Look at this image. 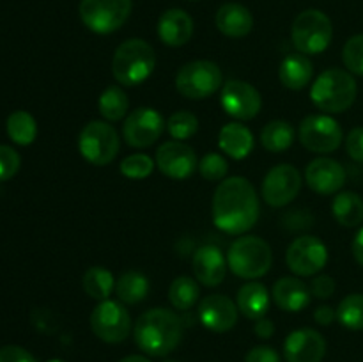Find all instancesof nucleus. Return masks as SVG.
Instances as JSON below:
<instances>
[{
  "label": "nucleus",
  "mask_w": 363,
  "mask_h": 362,
  "mask_svg": "<svg viewBox=\"0 0 363 362\" xmlns=\"http://www.w3.org/2000/svg\"><path fill=\"white\" fill-rule=\"evenodd\" d=\"M259 219V199L247 177L222 181L213 195V222L229 234L247 233Z\"/></svg>",
  "instance_id": "1"
},
{
  "label": "nucleus",
  "mask_w": 363,
  "mask_h": 362,
  "mask_svg": "<svg viewBox=\"0 0 363 362\" xmlns=\"http://www.w3.org/2000/svg\"><path fill=\"white\" fill-rule=\"evenodd\" d=\"M135 343L151 357H165L176 350L183 337V322L170 309L155 307L138 316L133 329Z\"/></svg>",
  "instance_id": "2"
},
{
  "label": "nucleus",
  "mask_w": 363,
  "mask_h": 362,
  "mask_svg": "<svg viewBox=\"0 0 363 362\" xmlns=\"http://www.w3.org/2000/svg\"><path fill=\"white\" fill-rule=\"evenodd\" d=\"M156 67V53L144 39H128L117 46L112 59V73L126 87L142 84Z\"/></svg>",
  "instance_id": "3"
},
{
  "label": "nucleus",
  "mask_w": 363,
  "mask_h": 362,
  "mask_svg": "<svg viewBox=\"0 0 363 362\" xmlns=\"http://www.w3.org/2000/svg\"><path fill=\"white\" fill-rule=\"evenodd\" d=\"M311 99L326 114L346 112L357 99V82L351 73L339 67L326 70L312 84Z\"/></svg>",
  "instance_id": "4"
},
{
  "label": "nucleus",
  "mask_w": 363,
  "mask_h": 362,
  "mask_svg": "<svg viewBox=\"0 0 363 362\" xmlns=\"http://www.w3.org/2000/svg\"><path fill=\"white\" fill-rule=\"evenodd\" d=\"M272 247L259 236H241L227 251V265L241 279H259L272 268Z\"/></svg>",
  "instance_id": "5"
},
{
  "label": "nucleus",
  "mask_w": 363,
  "mask_h": 362,
  "mask_svg": "<svg viewBox=\"0 0 363 362\" xmlns=\"http://www.w3.org/2000/svg\"><path fill=\"white\" fill-rule=\"evenodd\" d=\"M291 38L298 52L303 55H318L325 52L332 43V20L319 9L303 11L294 20Z\"/></svg>",
  "instance_id": "6"
},
{
  "label": "nucleus",
  "mask_w": 363,
  "mask_h": 362,
  "mask_svg": "<svg viewBox=\"0 0 363 362\" xmlns=\"http://www.w3.org/2000/svg\"><path fill=\"white\" fill-rule=\"evenodd\" d=\"M78 149L87 162L103 167L113 162L121 149L117 130L106 121H91L78 137Z\"/></svg>",
  "instance_id": "7"
},
{
  "label": "nucleus",
  "mask_w": 363,
  "mask_h": 362,
  "mask_svg": "<svg viewBox=\"0 0 363 362\" xmlns=\"http://www.w3.org/2000/svg\"><path fill=\"white\" fill-rule=\"evenodd\" d=\"M223 75L218 64L211 60H191L186 62L176 77L179 94L188 99H204L222 87Z\"/></svg>",
  "instance_id": "8"
},
{
  "label": "nucleus",
  "mask_w": 363,
  "mask_h": 362,
  "mask_svg": "<svg viewBox=\"0 0 363 362\" xmlns=\"http://www.w3.org/2000/svg\"><path fill=\"white\" fill-rule=\"evenodd\" d=\"M131 7V0H82L78 11L89 31L96 34H110L126 23Z\"/></svg>",
  "instance_id": "9"
},
{
  "label": "nucleus",
  "mask_w": 363,
  "mask_h": 362,
  "mask_svg": "<svg viewBox=\"0 0 363 362\" xmlns=\"http://www.w3.org/2000/svg\"><path fill=\"white\" fill-rule=\"evenodd\" d=\"M91 329L94 336L105 343H123L131 330L130 312L121 302H99L91 314Z\"/></svg>",
  "instance_id": "10"
},
{
  "label": "nucleus",
  "mask_w": 363,
  "mask_h": 362,
  "mask_svg": "<svg viewBox=\"0 0 363 362\" xmlns=\"http://www.w3.org/2000/svg\"><path fill=\"white\" fill-rule=\"evenodd\" d=\"M300 142L312 153H332L342 142V128L333 117L325 114L307 116L298 130Z\"/></svg>",
  "instance_id": "11"
},
{
  "label": "nucleus",
  "mask_w": 363,
  "mask_h": 362,
  "mask_svg": "<svg viewBox=\"0 0 363 362\" xmlns=\"http://www.w3.org/2000/svg\"><path fill=\"white\" fill-rule=\"evenodd\" d=\"M287 266L300 277L315 275L328 261V248L319 238L300 236L289 245L286 252Z\"/></svg>",
  "instance_id": "12"
},
{
  "label": "nucleus",
  "mask_w": 363,
  "mask_h": 362,
  "mask_svg": "<svg viewBox=\"0 0 363 362\" xmlns=\"http://www.w3.org/2000/svg\"><path fill=\"white\" fill-rule=\"evenodd\" d=\"M165 126V119L158 110L140 106L126 116L123 124L124 141L131 148H149L162 137Z\"/></svg>",
  "instance_id": "13"
},
{
  "label": "nucleus",
  "mask_w": 363,
  "mask_h": 362,
  "mask_svg": "<svg viewBox=\"0 0 363 362\" xmlns=\"http://www.w3.org/2000/svg\"><path fill=\"white\" fill-rule=\"evenodd\" d=\"M220 103H222L225 114L240 121H250L261 112L262 99L257 89L243 80L227 82L220 92Z\"/></svg>",
  "instance_id": "14"
},
{
  "label": "nucleus",
  "mask_w": 363,
  "mask_h": 362,
  "mask_svg": "<svg viewBox=\"0 0 363 362\" xmlns=\"http://www.w3.org/2000/svg\"><path fill=\"white\" fill-rule=\"evenodd\" d=\"M301 188V176L296 167L280 163L266 174L262 181V197L273 208H282L294 201Z\"/></svg>",
  "instance_id": "15"
},
{
  "label": "nucleus",
  "mask_w": 363,
  "mask_h": 362,
  "mask_svg": "<svg viewBox=\"0 0 363 362\" xmlns=\"http://www.w3.org/2000/svg\"><path fill=\"white\" fill-rule=\"evenodd\" d=\"M156 167L172 180H186L197 169L194 148L181 141H169L156 151Z\"/></svg>",
  "instance_id": "16"
},
{
  "label": "nucleus",
  "mask_w": 363,
  "mask_h": 362,
  "mask_svg": "<svg viewBox=\"0 0 363 362\" xmlns=\"http://www.w3.org/2000/svg\"><path fill=\"white\" fill-rule=\"evenodd\" d=\"M305 181L319 195L337 194L346 183V170L337 160L319 156L305 169Z\"/></svg>",
  "instance_id": "17"
},
{
  "label": "nucleus",
  "mask_w": 363,
  "mask_h": 362,
  "mask_svg": "<svg viewBox=\"0 0 363 362\" xmlns=\"http://www.w3.org/2000/svg\"><path fill=\"white\" fill-rule=\"evenodd\" d=\"M325 353V337L314 329L294 330L284 343V357L287 362H321Z\"/></svg>",
  "instance_id": "18"
},
{
  "label": "nucleus",
  "mask_w": 363,
  "mask_h": 362,
  "mask_svg": "<svg viewBox=\"0 0 363 362\" xmlns=\"http://www.w3.org/2000/svg\"><path fill=\"white\" fill-rule=\"evenodd\" d=\"M238 305L225 295H209L199 304V319L213 332H227L238 322Z\"/></svg>",
  "instance_id": "19"
},
{
  "label": "nucleus",
  "mask_w": 363,
  "mask_h": 362,
  "mask_svg": "<svg viewBox=\"0 0 363 362\" xmlns=\"http://www.w3.org/2000/svg\"><path fill=\"white\" fill-rule=\"evenodd\" d=\"M191 265H194L195 279L208 287H215L222 284V280L225 279L227 266H229L223 252L215 245L199 247L195 251L194 259H191Z\"/></svg>",
  "instance_id": "20"
},
{
  "label": "nucleus",
  "mask_w": 363,
  "mask_h": 362,
  "mask_svg": "<svg viewBox=\"0 0 363 362\" xmlns=\"http://www.w3.org/2000/svg\"><path fill=\"white\" fill-rule=\"evenodd\" d=\"M158 35L167 46L172 48L186 45L194 35V20L183 9L165 11L158 20Z\"/></svg>",
  "instance_id": "21"
},
{
  "label": "nucleus",
  "mask_w": 363,
  "mask_h": 362,
  "mask_svg": "<svg viewBox=\"0 0 363 362\" xmlns=\"http://www.w3.org/2000/svg\"><path fill=\"white\" fill-rule=\"evenodd\" d=\"M216 27L227 38H245L254 28V16L245 6L238 2L223 4L216 11Z\"/></svg>",
  "instance_id": "22"
},
{
  "label": "nucleus",
  "mask_w": 363,
  "mask_h": 362,
  "mask_svg": "<svg viewBox=\"0 0 363 362\" xmlns=\"http://www.w3.org/2000/svg\"><path fill=\"white\" fill-rule=\"evenodd\" d=\"M273 298L282 311L300 312L311 304V290L296 277H282L273 286Z\"/></svg>",
  "instance_id": "23"
},
{
  "label": "nucleus",
  "mask_w": 363,
  "mask_h": 362,
  "mask_svg": "<svg viewBox=\"0 0 363 362\" xmlns=\"http://www.w3.org/2000/svg\"><path fill=\"white\" fill-rule=\"evenodd\" d=\"M218 146L234 160H243L254 149V135L245 124L229 123L220 130Z\"/></svg>",
  "instance_id": "24"
},
{
  "label": "nucleus",
  "mask_w": 363,
  "mask_h": 362,
  "mask_svg": "<svg viewBox=\"0 0 363 362\" xmlns=\"http://www.w3.org/2000/svg\"><path fill=\"white\" fill-rule=\"evenodd\" d=\"M312 75H314V66L303 53H289L280 62L279 78L287 89L300 91V89L307 87L312 80Z\"/></svg>",
  "instance_id": "25"
},
{
  "label": "nucleus",
  "mask_w": 363,
  "mask_h": 362,
  "mask_svg": "<svg viewBox=\"0 0 363 362\" xmlns=\"http://www.w3.org/2000/svg\"><path fill=\"white\" fill-rule=\"evenodd\" d=\"M236 305L241 314L248 319L264 318L269 309V295L268 290L257 280L243 284L238 291Z\"/></svg>",
  "instance_id": "26"
},
{
  "label": "nucleus",
  "mask_w": 363,
  "mask_h": 362,
  "mask_svg": "<svg viewBox=\"0 0 363 362\" xmlns=\"http://www.w3.org/2000/svg\"><path fill=\"white\" fill-rule=\"evenodd\" d=\"M333 216L344 227H357L363 222V199L354 192H340L332 204Z\"/></svg>",
  "instance_id": "27"
},
{
  "label": "nucleus",
  "mask_w": 363,
  "mask_h": 362,
  "mask_svg": "<svg viewBox=\"0 0 363 362\" xmlns=\"http://www.w3.org/2000/svg\"><path fill=\"white\" fill-rule=\"evenodd\" d=\"M116 293L121 302L135 305L144 300L149 293V280L140 272H126L117 279Z\"/></svg>",
  "instance_id": "28"
},
{
  "label": "nucleus",
  "mask_w": 363,
  "mask_h": 362,
  "mask_svg": "<svg viewBox=\"0 0 363 362\" xmlns=\"http://www.w3.org/2000/svg\"><path fill=\"white\" fill-rule=\"evenodd\" d=\"M261 142L268 151L282 153L294 142V128L287 121L275 119L266 124L261 131Z\"/></svg>",
  "instance_id": "29"
},
{
  "label": "nucleus",
  "mask_w": 363,
  "mask_h": 362,
  "mask_svg": "<svg viewBox=\"0 0 363 362\" xmlns=\"http://www.w3.org/2000/svg\"><path fill=\"white\" fill-rule=\"evenodd\" d=\"M82 286L84 291L94 300H108L110 293L116 287V279L112 272H108L103 266H91L82 277Z\"/></svg>",
  "instance_id": "30"
},
{
  "label": "nucleus",
  "mask_w": 363,
  "mask_h": 362,
  "mask_svg": "<svg viewBox=\"0 0 363 362\" xmlns=\"http://www.w3.org/2000/svg\"><path fill=\"white\" fill-rule=\"evenodd\" d=\"M6 130L14 144L28 146L35 141L38 124H35V119L30 114L25 112V110H16V112H13L7 117Z\"/></svg>",
  "instance_id": "31"
},
{
  "label": "nucleus",
  "mask_w": 363,
  "mask_h": 362,
  "mask_svg": "<svg viewBox=\"0 0 363 362\" xmlns=\"http://www.w3.org/2000/svg\"><path fill=\"white\" fill-rule=\"evenodd\" d=\"M128 106H130V102H128L126 92L121 87H117V85H110L99 96V114L106 121H110V123H116V121L123 119L128 112Z\"/></svg>",
  "instance_id": "32"
},
{
  "label": "nucleus",
  "mask_w": 363,
  "mask_h": 362,
  "mask_svg": "<svg viewBox=\"0 0 363 362\" xmlns=\"http://www.w3.org/2000/svg\"><path fill=\"white\" fill-rule=\"evenodd\" d=\"M199 295H201V290H199L197 280L186 275L174 279L169 287L170 304L179 311H188V309L194 307L199 300Z\"/></svg>",
  "instance_id": "33"
},
{
  "label": "nucleus",
  "mask_w": 363,
  "mask_h": 362,
  "mask_svg": "<svg viewBox=\"0 0 363 362\" xmlns=\"http://www.w3.org/2000/svg\"><path fill=\"white\" fill-rule=\"evenodd\" d=\"M337 318L346 329L363 330V295L353 293L342 298L337 309Z\"/></svg>",
  "instance_id": "34"
},
{
  "label": "nucleus",
  "mask_w": 363,
  "mask_h": 362,
  "mask_svg": "<svg viewBox=\"0 0 363 362\" xmlns=\"http://www.w3.org/2000/svg\"><path fill=\"white\" fill-rule=\"evenodd\" d=\"M167 128H169L170 137L176 141H186V138L194 137L199 130V119L195 114L188 112V110H177L167 121Z\"/></svg>",
  "instance_id": "35"
},
{
  "label": "nucleus",
  "mask_w": 363,
  "mask_h": 362,
  "mask_svg": "<svg viewBox=\"0 0 363 362\" xmlns=\"http://www.w3.org/2000/svg\"><path fill=\"white\" fill-rule=\"evenodd\" d=\"M152 169H155V162L151 156L144 155V153H135L121 162V172L130 180H144V177L151 176Z\"/></svg>",
  "instance_id": "36"
},
{
  "label": "nucleus",
  "mask_w": 363,
  "mask_h": 362,
  "mask_svg": "<svg viewBox=\"0 0 363 362\" xmlns=\"http://www.w3.org/2000/svg\"><path fill=\"white\" fill-rule=\"evenodd\" d=\"M229 170V163L220 153H208L199 162V172L208 181H222Z\"/></svg>",
  "instance_id": "37"
},
{
  "label": "nucleus",
  "mask_w": 363,
  "mask_h": 362,
  "mask_svg": "<svg viewBox=\"0 0 363 362\" xmlns=\"http://www.w3.org/2000/svg\"><path fill=\"white\" fill-rule=\"evenodd\" d=\"M342 60L351 73L363 77V34L347 39L342 50Z\"/></svg>",
  "instance_id": "38"
},
{
  "label": "nucleus",
  "mask_w": 363,
  "mask_h": 362,
  "mask_svg": "<svg viewBox=\"0 0 363 362\" xmlns=\"http://www.w3.org/2000/svg\"><path fill=\"white\" fill-rule=\"evenodd\" d=\"M21 158L16 149L0 144V181H7L20 170Z\"/></svg>",
  "instance_id": "39"
},
{
  "label": "nucleus",
  "mask_w": 363,
  "mask_h": 362,
  "mask_svg": "<svg viewBox=\"0 0 363 362\" xmlns=\"http://www.w3.org/2000/svg\"><path fill=\"white\" fill-rule=\"evenodd\" d=\"M346 151L354 162L363 163V128H353L346 138Z\"/></svg>",
  "instance_id": "40"
},
{
  "label": "nucleus",
  "mask_w": 363,
  "mask_h": 362,
  "mask_svg": "<svg viewBox=\"0 0 363 362\" xmlns=\"http://www.w3.org/2000/svg\"><path fill=\"white\" fill-rule=\"evenodd\" d=\"M0 362H38L30 351L16 344H7L0 348Z\"/></svg>",
  "instance_id": "41"
},
{
  "label": "nucleus",
  "mask_w": 363,
  "mask_h": 362,
  "mask_svg": "<svg viewBox=\"0 0 363 362\" xmlns=\"http://www.w3.org/2000/svg\"><path fill=\"white\" fill-rule=\"evenodd\" d=\"M311 291L318 298H330L335 293V280L330 275H319L312 280Z\"/></svg>",
  "instance_id": "42"
},
{
  "label": "nucleus",
  "mask_w": 363,
  "mask_h": 362,
  "mask_svg": "<svg viewBox=\"0 0 363 362\" xmlns=\"http://www.w3.org/2000/svg\"><path fill=\"white\" fill-rule=\"evenodd\" d=\"M245 362H280V355L272 346H255L248 351Z\"/></svg>",
  "instance_id": "43"
},
{
  "label": "nucleus",
  "mask_w": 363,
  "mask_h": 362,
  "mask_svg": "<svg viewBox=\"0 0 363 362\" xmlns=\"http://www.w3.org/2000/svg\"><path fill=\"white\" fill-rule=\"evenodd\" d=\"M254 332L259 339H269V337L275 334V325H273L272 319L259 318V319H255Z\"/></svg>",
  "instance_id": "44"
},
{
  "label": "nucleus",
  "mask_w": 363,
  "mask_h": 362,
  "mask_svg": "<svg viewBox=\"0 0 363 362\" xmlns=\"http://www.w3.org/2000/svg\"><path fill=\"white\" fill-rule=\"evenodd\" d=\"M337 318V311H333V307L330 305H321V307L315 309L314 312V319L319 323V325H332L333 319Z\"/></svg>",
  "instance_id": "45"
},
{
  "label": "nucleus",
  "mask_w": 363,
  "mask_h": 362,
  "mask_svg": "<svg viewBox=\"0 0 363 362\" xmlns=\"http://www.w3.org/2000/svg\"><path fill=\"white\" fill-rule=\"evenodd\" d=\"M353 256L358 261V265L363 266V227L358 231L353 240Z\"/></svg>",
  "instance_id": "46"
},
{
  "label": "nucleus",
  "mask_w": 363,
  "mask_h": 362,
  "mask_svg": "<svg viewBox=\"0 0 363 362\" xmlns=\"http://www.w3.org/2000/svg\"><path fill=\"white\" fill-rule=\"evenodd\" d=\"M119 362H151L147 357H144V355H128V357H124L123 361Z\"/></svg>",
  "instance_id": "47"
},
{
  "label": "nucleus",
  "mask_w": 363,
  "mask_h": 362,
  "mask_svg": "<svg viewBox=\"0 0 363 362\" xmlns=\"http://www.w3.org/2000/svg\"><path fill=\"white\" fill-rule=\"evenodd\" d=\"M48 362H66V361H60V358H52V361H48Z\"/></svg>",
  "instance_id": "48"
},
{
  "label": "nucleus",
  "mask_w": 363,
  "mask_h": 362,
  "mask_svg": "<svg viewBox=\"0 0 363 362\" xmlns=\"http://www.w3.org/2000/svg\"><path fill=\"white\" fill-rule=\"evenodd\" d=\"M165 362H177V361H165Z\"/></svg>",
  "instance_id": "49"
}]
</instances>
